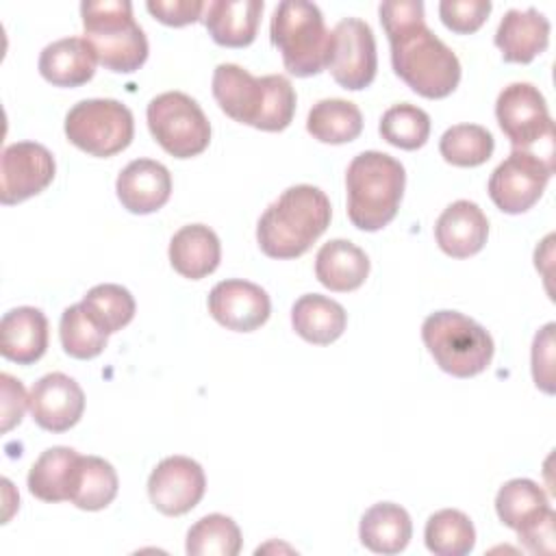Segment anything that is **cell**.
Segmentation results:
<instances>
[{
    "label": "cell",
    "mask_w": 556,
    "mask_h": 556,
    "mask_svg": "<svg viewBox=\"0 0 556 556\" xmlns=\"http://www.w3.org/2000/svg\"><path fill=\"white\" fill-rule=\"evenodd\" d=\"M378 13L389 37L393 72L424 98H447L460 83V61L426 26L424 2L389 0Z\"/></svg>",
    "instance_id": "1"
},
{
    "label": "cell",
    "mask_w": 556,
    "mask_h": 556,
    "mask_svg": "<svg viewBox=\"0 0 556 556\" xmlns=\"http://www.w3.org/2000/svg\"><path fill=\"white\" fill-rule=\"evenodd\" d=\"M330 217V200L319 187L293 185L258 217V248L269 258H298L326 232Z\"/></svg>",
    "instance_id": "2"
},
{
    "label": "cell",
    "mask_w": 556,
    "mask_h": 556,
    "mask_svg": "<svg viewBox=\"0 0 556 556\" xmlns=\"http://www.w3.org/2000/svg\"><path fill=\"white\" fill-rule=\"evenodd\" d=\"M406 187L404 165L387 152L356 154L345 172L348 217L365 232H376L397 215Z\"/></svg>",
    "instance_id": "3"
},
{
    "label": "cell",
    "mask_w": 556,
    "mask_h": 556,
    "mask_svg": "<svg viewBox=\"0 0 556 556\" xmlns=\"http://www.w3.org/2000/svg\"><path fill=\"white\" fill-rule=\"evenodd\" d=\"M85 39L98 63L115 74H132L148 59V37L132 17L128 0H83Z\"/></svg>",
    "instance_id": "4"
},
{
    "label": "cell",
    "mask_w": 556,
    "mask_h": 556,
    "mask_svg": "<svg viewBox=\"0 0 556 556\" xmlns=\"http://www.w3.org/2000/svg\"><path fill=\"white\" fill-rule=\"evenodd\" d=\"M269 39L291 76L306 78L328 67L332 30L315 2L285 0L271 13Z\"/></svg>",
    "instance_id": "5"
},
{
    "label": "cell",
    "mask_w": 556,
    "mask_h": 556,
    "mask_svg": "<svg viewBox=\"0 0 556 556\" xmlns=\"http://www.w3.org/2000/svg\"><path fill=\"white\" fill-rule=\"evenodd\" d=\"M421 339L439 369L454 378L482 374L495 352L486 328L458 311L430 313L421 324Z\"/></svg>",
    "instance_id": "6"
},
{
    "label": "cell",
    "mask_w": 556,
    "mask_h": 556,
    "mask_svg": "<svg viewBox=\"0 0 556 556\" xmlns=\"http://www.w3.org/2000/svg\"><path fill=\"white\" fill-rule=\"evenodd\" d=\"M135 135V119L126 104L113 98L76 102L65 115V137L91 156H113L126 150Z\"/></svg>",
    "instance_id": "7"
},
{
    "label": "cell",
    "mask_w": 556,
    "mask_h": 556,
    "mask_svg": "<svg viewBox=\"0 0 556 556\" xmlns=\"http://www.w3.org/2000/svg\"><path fill=\"white\" fill-rule=\"evenodd\" d=\"M154 141L176 159L202 154L211 143V124L202 106L182 91L154 96L146 109Z\"/></svg>",
    "instance_id": "8"
},
{
    "label": "cell",
    "mask_w": 556,
    "mask_h": 556,
    "mask_svg": "<svg viewBox=\"0 0 556 556\" xmlns=\"http://www.w3.org/2000/svg\"><path fill=\"white\" fill-rule=\"evenodd\" d=\"M554 174V161L532 150H513L489 178V198L508 215L530 211Z\"/></svg>",
    "instance_id": "9"
},
{
    "label": "cell",
    "mask_w": 556,
    "mask_h": 556,
    "mask_svg": "<svg viewBox=\"0 0 556 556\" xmlns=\"http://www.w3.org/2000/svg\"><path fill=\"white\" fill-rule=\"evenodd\" d=\"M495 117L513 150L534 143L554 148V122L547 102L532 83H510L495 100Z\"/></svg>",
    "instance_id": "10"
},
{
    "label": "cell",
    "mask_w": 556,
    "mask_h": 556,
    "mask_svg": "<svg viewBox=\"0 0 556 556\" xmlns=\"http://www.w3.org/2000/svg\"><path fill=\"white\" fill-rule=\"evenodd\" d=\"M334 83L350 91L369 87L376 78L378 54L376 37L367 22L358 17H343L332 28L330 56L326 67Z\"/></svg>",
    "instance_id": "11"
},
{
    "label": "cell",
    "mask_w": 556,
    "mask_h": 556,
    "mask_svg": "<svg viewBox=\"0 0 556 556\" xmlns=\"http://www.w3.org/2000/svg\"><path fill=\"white\" fill-rule=\"evenodd\" d=\"M52 152L35 141H15L0 156V202L17 204L41 193L54 178Z\"/></svg>",
    "instance_id": "12"
},
{
    "label": "cell",
    "mask_w": 556,
    "mask_h": 556,
    "mask_svg": "<svg viewBox=\"0 0 556 556\" xmlns=\"http://www.w3.org/2000/svg\"><path fill=\"white\" fill-rule=\"evenodd\" d=\"M206 491V476L198 460L189 456L163 458L148 478V495L152 506L167 515L178 517L200 504Z\"/></svg>",
    "instance_id": "13"
},
{
    "label": "cell",
    "mask_w": 556,
    "mask_h": 556,
    "mask_svg": "<svg viewBox=\"0 0 556 556\" xmlns=\"http://www.w3.org/2000/svg\"><path fill=\"white\" fill-rule=\"evenodd\" d=\"M208 313L228 330L252 332L269 319L271 300L261 285L230 278L211 289Z\"/></svg>",
    "instance_id": "14"
},
{
    "label": "cell",
    "mask_w": 556,
    "mask_h": 556,
    "mask_svg": "<svg viewBox=\"0 0 556 556\" xmlns=\"http://www.w3.org/2000/svg\"><path fill=\"white\" fill-rule=\"evenodd\" d=\"M28 408L39 428L48 432H65L80 421L85 393L74 378L52 371L30 387Z\"/></svg>",
    "instance_id": "15"
},
{
    "label": "cell",
    "mask_w": 556,
    "mask_h": 556,
    "mask_svg": "<svg viewBox=\"0 0 556 556\" xmlns=\"http://www.w3.org/2000/svg\"><path fill=\"white\" fill-rule=\"evenodd\" d=\"M213 98L219 109L239 124L258 126L265 109L267 83L235 63H219L213 72Z\"/></svg>",
    "instance_id": "16"
},
{
    "label": "cell",
    "mask_w": 556,
    "mask_h": 556,
    "mask_svg": "<svg viewBox=\"0 0 556 556\" xmlns=\"http://www.w3.org/2000/svg\"><path fill=\"white\" fill-rule=\"evenodd\" d=\"M122 206L135 215H148L165 206L172 195L169 169L152 159L130 161L115 180Z\"/></svg>",
    "instance_id": "17"
},
{
    "label": "cell",
    "mask_w": 556,
    "mask_h": 556,
    "mask_svg": "<svg viewBox=\"0 0 556 556\" xmlns=\"http://www.w3.org/2000/svg\"><path fill=\"white\" fill-rule=\"evenodd\" d=\"M489 237V219L471 200H456L443 208L434 224L439 248L452 258H469L478 254Z\"/></svg>",
    "instance_id": "18"
},
{
    "label": "cell",
    "mask_w": 556,
    "mask_h": 556,
    "mask_svg": "<svg viewBox=\"0 0 556 556\" xmlns=\"http://www.w3.org/2000/svg\"><path fill=\"white\" fill-rule=\"evenodd\" d=\"M506 63H530L549 43V22L534 7L508 9L493 37Z\"/></svg>",
    "instance_id": "19"
},
{
    "label": "cell",
    "mask_w": 556,
    "mask_h": 556,
    "mask_svg": "<svg viewBox=\"0 0 556 556\" xmlns=\"http://www.w3.org/2000/svg\"><path fill=\"white\" fill-rule=\"evenodd\" d=\"M48 348V317L41 308L17 306L0 319V354L17 365L37 363Z\"/></svg>",
    "instance_id": "20"
},
{
    "label": "cell",
    "mask_w": 556,
    "mask_h": 556,
    "mask_svg": "<svg viewBox=\"0 0 556 556\" xmlns=\"http://www.w3.org/2000/svg\"><path fill=\"white\" fill-rule=\"evenodd\" d=\"M263 7V0H211L204 4L202 22L215 43L245 48L256 37Z\"/></svg>",
    "instance_id": "21"
},
{
    "label": "cell",
    "mask_w": 556,
    "mask_h": 556,
    "mask_svg": "<svg viewBox=\"0 0 556 556\" xmlns=\"http://www.w3.org/2000/svg\"><path fill=\"white\" fill-rule=\"evenodd\" d=\"M96 50L85 37H63L39 54V74L54 87H80L96 74Z\"/></svg>",
    "instance_id": "22"
},
{
    "label": "cell",
    "mask_w": 556,
    "mask_h": 556,
    "mask_svg": "<svg viewBox=\"0 0 556 556\" xmlns=\"http://www.w3.org/2000/svg\"><path fill=\"white\" fill-rule=\"evenodd\" d=\"M167 254L172 267L180 276L200 280L217 269L222 261V243L213 228L204 224H187L174 232Z\"/></svg>",
    "instance_id": "23"
},
{
    "label": "cell",
    "mask_w": 556,
    "mask_h": 556,
    "mask_svg": "<svg viewBox=\"0 0 556 556\" xmlns=\"http://www.w3.org/2000/svg\"><path fill=\"white\" fill-rule=\"evenodd\" d=\"M315 276L326 289L348 293L367 280L369 258L356 243L332 239L324 243L315 256Z\"/></svg>",
    "instance_id": "24"
},
{
    "label": "cell",
    "mask_w": 556,
    "mask_h": 556,
    "mask_svg": "<svg viewBox=\"0 0 556 556\" xmlns=\"http://www.w3.org/2000/svg\"><path fill=\"white\" fill-rule=\"evenodd\" d=\"M413 536V521L406 508L393 502H378L365 510L358 526L361 543L376 554H400Z\"/></svg>",
    "instance_id": "25"
},
{
    "label": "cell",
    "mask_w": 556,
    "mask_h": 556,
    "mask_svg": "<svg viewBox=\"0 0 556 556\" xmlns=\"http://www.w3.org/2000/svg\"><path fill=\"white\" fill-rule=\"evenodd\" d=\"M291 326L304 341L328 345L343 334L348 313L332 298L321 293H304L291 306Z\"/></svg>",
    "instance_id": "26"
},
{
    "label": "cell",
    "mask_w": 556,
    "mask_h": 556,
    "mask_svg": "<svg viewBox=\"0 0 556 556\" xmlns=\"http://www.w3.org/2000/svg\"><path fill=\"white\" fill-rule=\"evenodd\" d=\"M78 452L74 447L54 445L39 454L33 463L26 484L28 491L41 502H65L70 500V489L78 463Z\"/></svg>",
    "instance_id": "27"
},
{
    "label": "cell",
    "mask_w": 556,
    "mask_h": 556,
    "mask_svg": "<svg viewBox=\"0 0 556 556\" xmlns=\"http://www.w3.org/2000/svg\"><path fill=\"white\" fill-rule=\"evenodd\" d=\"M306 130L321 143H350L363 132V113L350 100L324 98L311 106Z\"/></svg>",
    "instance_id": "28"
},
{
    "label": "cell",
    "mask_w": 556,
    "mask_h": 556,
    "mask_svg": "<svg viewBox=\"0 0 556 556\" xmlns=\"http://www.w3.org/2000/svg\"><path fill=\"white\" fill-rule=\"evenodd\" d=\"M119 489V478L115 467L100 456H78L70 502L80 510H102L106 508Z\"/></svg>",
    "instance_id": "29"
},
{
    "label": "cell",
    "mask_w": 556,
    "mask_h": 556,
    "mask_svg": "<svg viewBox=\"0 0 556 556\" xmlns=\"http://www.w3.org/2000/svg\"><path fill=\"white\" fill-rule=\"evenodd\" d=\"M549 508L545 491L530 478H513L504 482L495 495V513L500 521L515 532L532 526Z\"/></svg>",
    "instance_id": "30"
},
{
    "label": "cell",
    "mask_w": 556,
    "mask_h": 556,
    "mask_svg": "<svg viewBox=\"0 0 556 556\" xmlns=\"http://www.w3.org/2000/svg\"><path fill=\"white\" fill-rule=\"evenodd\" d=\"M424 541L437 556H465L476 545V528L463 510L443 508L428 517Z\"/></svg>",
    "instance_id": "31"
},
{
    "label": "cell",
    "mask_w": 556,
    "mask_h": 556,
    "mask_svg": "<svg viewBox=\"0 0 556 556\" xmlns=\"http://www.w3.org/2000/svg\"><path fill=\"white\" fill-rule=\"evenodd\" d=\"M80 306L89 315V319L106 334H113L128 326L137 308L132 293L115 282H102L91 287L85 293Z\"/></svg>",
    "instance_id": "32"
},
{
    "label": "cell",
    "mask_w": 556,
    "mask_h": 556,
    "mask_svg": "<svg viewBox=\"0 0 556 556\" xmlns=\"http://www.w3.org/2000/svg\"><path fill=\"white\" fill-rule=\"evenodd\" d=\"M185 552L189 556H237L241 552V530L228 515H204L189 528Z\"/></svg>",
    "instance_id": "33"
},
{
    "label": "cell",
    "mask_w": 556,
    "mask_h": 556,
    "mask_svg": "<svg viewBox=\"0 0 556 556\" xmlns=\"http://www.w3.org/2000/svg\"><path fill=\"white\" fill-rule=\"evenodd\" d=\"M493 135L480 124H454L439 139L445 163L456 167H478L493 154Z\"/></svg>",
    "instance_id": "34"
},
{
    "label": "cell",
    "mask_w": 556,
    "mask_h": 556,
    "mask_svg": "<svg viewBox=\"0 0 556 556\" xmlns=\"http://www.w3.org/2000/svg\"><path fill=\"white\" fill-rule=\"evenodd\" d=\"M378 130L387 143L400 150H417L430 137V115L417 104L400 102L382 113Z\"/></svg>",
    "instance_id": "35"
},
{
    "label": "cell",
    "mask_w": 556,
    "mask_h": 556,
    "mask_svg": "<svg viewBox=\"0 0 556 556\" xmlns=\"http://www.w3.org/2000/svg\"><path fill=\"white\" fill-rule=\"evenodd\" d=\"M59 337H61V345H63L65 354L72 358H78V361H89V358H96L98 354H102V350L106 348V339H109V334L102 332L89 319V315L83 311L80 302L67 306L61 313Z\"/></svg>",
    "instance_id": "36"
},
{
    "label": "cell",
    "mask_w": 556,
    "mask_h": 556,
    "mask_svg": "<svg viewBox=\"0 0 556 556\" xmlns=\"http://www.w3.org/2000/svg\"><path fill=\"white\" fill-rule=\"evenodd\" d=\"M491 2L489 0H443L439 2L441 22L458 35L476 33L489 17Z\"/></svg>",
    "instance_id": "37"
},
{
    "label": "cell",
    "mask_w": 556,
    "mask_h": 556,
    "mask_svg": "<svg viewBox=\"0 0 556 556\" xmlns=\"http://www.w3.org/2000/svg\"><path fill=\"white\" fill-rule=\"evenodd\" d=\"M554 324H545L532 341V378L534 384L545 391L554 393Z\"/></svg>",
    "instance_id": "38"
},
{
    "label": "cell",
    "mask_w": 556,
    "mask_h": 556,
    "mask_svg": "<svg viewBox=\"0 0 556 556\" xmlns=\"http://www.w3.org/2000/svg\"><path fill=\"white\" fill-rule=\"evenodd\" d=\"M202 0H148L146 9L167 26H187L202 20L204 13Z\"/></svg>",
    "instance_id": "39"
},
{
    "label": "cell",
    "mask_w": 556,
    "mask_h": 556,
    "mask_svg": "<svg viewBox=\"0 0 556 556\" xmlns=\"http://www.w3.org/2000/svg\"><path fill=\"white\" fill-rule=\"evenodd\" d=\"M0 384H2V432H9L22 421L24 410L28 408V395L24 384L7 371L0 374Z\"/></svg>",
    "instance_id": "40"
},
{
    "label": "cell",
    "mask_w": 556,
    "mask_h": 556,
    "mask_svg": "<svg viewBox=\"0 0 556 556\" xmlns=\"http://www.w3.org/2000/svg\"><path fill=\"white\" fill-rule=\"evenodd\" d=\"M554 521H556V513L549 508L541 519H536L532 526H528L526 530L517 532L519 543H523V547L532 554H554L556 549V536H554Z\"/></svg>",
    "instance_id": "41"
}]
</instances>
